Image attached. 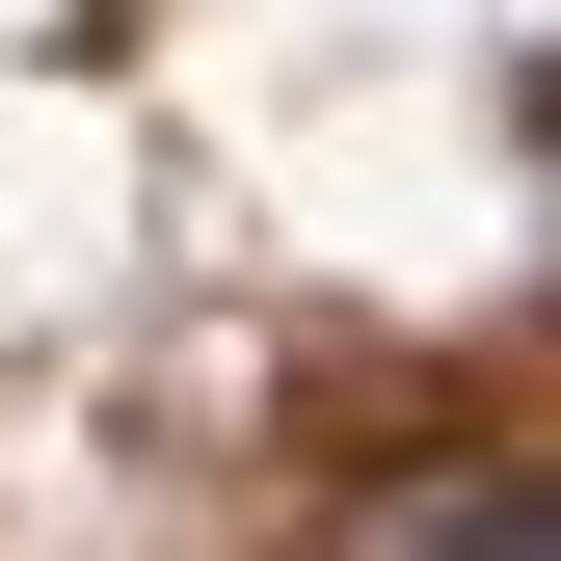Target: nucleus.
Returning <instances> with one entry per match:
<instances>
[{
  "instance_id": "f257e3e1",
  "label": "nucleus",
  "mask_w": 561,
  "mask_h": 561,
  "mask_svg": "<svg viewBox=\"0 0 561 561\" xmlns=\"http://www.w3.org/2000/svg\"><path fill=\"white\" fill-rule=\"evenodd\" d=\"M347 561H535V481H375V508H347Z\"/></svg>"
}]
</instances>
